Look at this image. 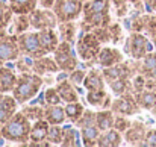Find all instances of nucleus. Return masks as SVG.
Masks as SVG:
<instances>
[{
    "label": "nucleus",
    "instance_id": "obj_46",
    "mask_svg": "<svg viewBox=\"0 0 156 147\" xmlns=\"http://www.w3.org/2000/svg\"><path fill=\"white\" fill-rule=\"evenodd\" d=\"M144 146L156 147V129H149V131H147V134H146V141H144Z\"/></svg>",
    "mask_w": 156,
    "mask_h": 147
},
{
    "label": "nucleus",
    "instance_id": "obj_35",
    "mask_svg": "<svg viewBox=\"0 0 156 147\" xmlns=\"http://www.w3.org/2000/svg\"><path fill=\"white\" fill-rule=\"evenodd\" d=\"M108 97L105 90H97V91H88L87 93V100L93 106H103L105 100Z\"/></svg>",
    "mask_w": 156,
    "mask_h": 147
},
{
    "label": "nucleus",
    "instance_id": "obj_43",
    "mask_svg": "<svg viewBox=\"0 0 156 147\" xmlns=\"http://www.w3.org/2000/svg\"><path fill=\"white\" fill-rule=\"evenodd\" d=\"M85 76H87V74H85V71H83V70L76 68V70H73V71L70 73L68 79L71 81V84H74V85H80V84H83Z\"/></svg>",
    "mask_w": 156,
    "mask_h": 147
},
{
    "label": "nucleus",
    "instance_id": "obj_51",
    "mask_svg": "<svg viewBox=\"0 0 156 147\" xmlns=\"http://www.w3.org/2000/svg\"><path fill=\"white\" fill-rule=\"evenodd\" d=\"M152 112H153V115H155V117H156V106H155V108H153V109H152Z\"/></svg>",
    "mask_w": 156,
    "mask_h": 147
},
{
    "label": "nucleus",
    "instance_id": "obj_10",
    "mask_svg": "<svg viewBox=\"0 0 156 147\" xmlns=\"http://www.w3.org/2000/svg\"><path fill=\"white\" fill-rule=\"evenodd\" d=\"M23 53L18 46V38L17 35H0V67L8 62L20 58Z\"/></svg>",
    "mask_w": 156,
    "mask_h": 147
},
{
    "label": "nucleus",
    "instance_id": "obj_31",
    "mask_svg": "<svg viewBox=\"0 0 156 147\" xmlns=\"http://www.w3.org/2000/svg\"><path fill=\"white\" fill-rule=\"evenodd\" d=\"M64 109H65L67 118H68L70 121H73V123H76V121L82 117V114L85 112L83 106H82L77 100H76V102H68V103L64 106Z\"/></svg>",
    "mask_w": 156,
    "mask_h": 147
},
{
    "label": "nucleus",
    "instance_id": "obj_49",
    "mask_svg": "<svg viewBox=\"0 0 156 147\" xmlns=\"http://www.w3.org/2000/svg\"><path fill=\"white\" fill-rule=\"evenodd\" d=\"M129 2H130L132 5H135V6H138V8H140V6H141L143 3H144L143 0H129Z\"/></svg>",
    "mask_w": 156,
    "mask_h": 147
},
{
    "label": "nucleus",
    "instance_id": "obj_18",
    "mask_svg": "<svg viewBox=\"0 0 156 147\" xmlns=\"http://www.w3.org/2000/svg\"><path fill=\"white\" fill-rule=\"evenodd\" d=\"M123 138H121V132H118L115 127L108 129L100 134L99 140H97V146L100 147H118L121 144Z\"/></svg>",
    "mask_w": 156,
    "mask_h": 147
},
{
    "label": "nucleus",
    "instance_id": "obj_38",
    "mask_svg": "<svg viewBox=\"0 0 156 147\" xmlns=\"http://www.w3.org/2000/svg\"><path fill=\"white\" fill-rule=\"evenodd\" d=\"M130 124H132V121H130L126 115H121V114L115 115V120H114V127H115L118 132L124 134V132L130 127Z\"/></svg>",
    "mask_w": 156,
    "mask_h": 147
},
{
    "label": "nucleus",
    "instance_id": "obj_14",
    "mask_svg": "<svg viewBox=\"0 0 156 147\" xmlns=\"http://www.w3.org/2000/svg\"><path fill=\"white\" fill-rule=\"evenodd\" d=\"M59 65L55 61V58H49L47 55L35 58L34 59V73L43 76V74H49V73H56L59 71Z\"/></svg>",
    "mask_w": 156,
    "mask_h": 147
},
{
    "label": "nucleus",
    "instance_id": "obj_22",
    "mask_svg": "<svg viewBox=\"0 0 156 147\" xmlns=\"http://www.w3.org/2000/svg\"><path fill=\"white\" fill-rule=\"evenodd\" d=\"M56 90L59 93V96L62 99V102L68 103V102H76L77 100V93L71 84L70 79H62V81H58V85H56Z\"/></svg>",
    "mask_w": 156,
    "mask_h": 147
},
{
    "label": "nucleus",
    "instance_id": "obj_7",
    "mask_svg": "<svg viewBox=\"0 0 156 147\" xmlns=\"http://www.w3.org/2000/svg\"><path fill=\"white\" fill-rule=\"evenodd\" d=\"M53 58L58 62L59 68L67 73H71L73 70H76L79 64L77 55L73 50V43H68V41H61L58 44L56 50L53 52Z\"/></svg>",
    "mask_w": 156,
    "mask_h": 147
},
{
    "label": "nucleus",
    "instance_id": "obj_3",
    "mask_svg": "<svg viewBox=\"0 0 156 147\" xmlns=\"http://www.w3.org/2000/svg\"><path fill=\"white\" fill-rule=\"evenodd\" d=\"M43 87V77L37 73H21L17 79V84L12 90V96L18 102V105H23L34 99L40 88Z\"/></svg>",
    "mask_w": 156,
    "mask_h": 147
},
{
    "label": "nucleus",
    "instance_id": "obj_39",
    "mask_svg": "<svg viewBox=\"0 0 156 147\" xmlns=\"http://www.w3.org/2000/svg\"><path fill=\"white\" fill-rule=\"evenodd\" d=\"M77 127H85V126H90V124H96V114L93 111H85L82 114V117L76 121Z\"/></svg>",
    "mask_w": 156,
    "mask_h": 147
},
{
    "label": "nucleus",
    "instance_id": "obj_37",
    "mask_svg": "<svg viewBox=\"0 0 156 147\" xmlns=\"http://www.w3.org/2000/svg\"><path fill=\"white\" fill-rule=\"evenodd\" d=\"M47 141H50L52 146H56V144L62 143V127H61V124H50Z\"/></svg>",
    "mask_w": 156,
    "mask_h": 147
},
{
    "label": "nucleus",
    "instance_id": "obj_26",
    "mask_svg": "<svg viewBox=\"0 0 156 147\" xmlns=\"http://www.w3.org/2000/svg\"><path fill=\"white\" fill-rule=\"evenodd\" d=\"M114 120H115V115L111 109H105V111H100V112L96 114V124L100 129V132L112 129L114 127Z\"/></svg>",
    "mask_w": 156,
    "mask_h": 147
},
{
    "label": "nucleus",
    "instance_id": "obj_47",
    "mask_svg": "<svg viewBox=\"0 0 156 147\" xmlns=\"http://www.w3.org/2000/svg\"><path fill=\"white\" fill-rule=\"evenodd\" d=\"M143 2H144V6L147 11L156 12V0H143Z\"/></svg>",
    "mask_w": 156,
    "mask_h": 147
},
{
    "label": "nucleus",
    "instance_id": "obj_33",
    "mask_svg": "<svg viewBox=\"0 0 156 147\" xmlns=\"http://www.w3.org/2000/svg\"><path fill=\"white\" fill-rule=\"evenodd\" d=\"M14 14H15V12L12 11L11 5H6L5 2L0 0V30H3V29L8 27V24L14 20V18H12Z\"/></svg>",
    "mask_w": 156,
    "mask_h": 147
},
{
    "label": "nucleus",
    "instance_id": "obj_48",
    "mask_svg": "<svg viewBox=\"0 0 156 147\" xmlns=\"http://www.w3.org/2000/svg\"><path fill=\"white\" fill-rule=\"evenodd\" d=\"M38 2H40V5L43 8H49L50 9V8H53V5H55L56 0H38Z\"/></svg>",
    "mask_w": 156,
    "mask_h": 147
},
{
    "label": "nucleus",
    "instance_id": "obj_4",
    "mask_svg": "<svg viewBox=\"0 0 156 147\" xmlns=\"http://www.w3.org/2000/svg\"><path fill=\"white\" fill-rule=\"evenodd\" d=\"M100 44L102 43L97 38V35L93 30H90V32H85L77 40V43H76V52H77V55L85 62H88L90 65H94L99 61V53L102 50Z\"/></svg>",
    "mask_w": 156,
    "mask_h": 147
},
{
    "label": "nucleus",
    "instance_id": "obj_52",
    "mask_svg": "<svg viewBox=\"0 0 156 147\" xmlns=\"http://www.w3.org/2000/svg\"><path fill=\"white\" fill-rule=\"evenodd\" d=\"M2 138H3V135H2V129H0V140H2Z\"/></svg>",
    "mask_w": 156,
    "mask_h": 147
},
{
    "label": "nucleus",
    "instance_id": "obj_24",
    "mask_svg": "<svg viewBox=\"0 0 156 147\" xmlns=\"http://www.w3.org/2000/svg\"><path fill=\"white\" fill-rule=\"evenodd\" d=\"M80 137H82V143L85 146H97V140L100 137V129L97 127V124H90L80 129Z\"/></svg>",
    "mask_w": 156,
    "mask_h": 147
},
{
    "label": "nucleus",
    "instance_id": "obj_20",
    "mask_svg": "<svg viewBox=\"0 0 156 147\" xmlns=\"http://www.w3.org/2000/svg\"><path fill=\"white\" fill-rule=\"evenodd\" d=\"M140 73L146 77L156 79V50L149 52L143 59H140Z\"/></svg>",
    "mask_w": 156,
    "mask_h": 147
},
{
    "label": "nucleus",
    "instance_id": "obj_45",
    "mask_svg": "<svg viewBox=\"0 0 156 147\" xmlns=\"http://www.w3.org/2000/svg\"><path fill=\"white\" fill-rule=\"evenodd\" d=\"M111 2H112V5L115 6L118 17H123V15L127 12V2H129V0H111Z\"/></svg>",
    "mask_w": 156,
    "mask_h": 147
},
{
    "label": "nucleus",
    "instance_id": "obj_27",
    "mask_svg": "<svg viewBox=\"0 0 156 147\" xmlns=\"http://www.w3.org/2000/svg\"><path fill=\"white\" fill-rule=\"evenodd\" d=\"M15 14H30L38 6V0H8Z\"/></svg>",
    "mask_w": 156,
    "mask_h": 147
},
{
    "label": "nucleus",
    "instance_id": "obj_1",
    "mask_svg": "<svg viewBox=\"0 0 156 147\" xmlns=\"http://www.w3.org/2000/svg\"><path fill=\"white\" fill-rule=\"evenodd\" d=\"M111 0H90L83 3V21L82 30L90 32L96 27H106L111 24Z\"/></svg>",
    "mask_w": 156,
    "mask_h": 147
},
{
    "label": "nucleus",
    "instance_id": "obj_13",
    "mask_svg": "<svg viewBox=\"0 0 156 147\" xmlns=\"http://www.w3.org/2000/svg\"><path fill=\"white\" fill-rule=\"evenodd\" d=\"M18 102L14 96H8V93H0V127L17 112Z\"/></svg>",
    "mask_w": 156,
    "mask_h": 147
},
{
    "label": "nucleus",
    "instance_id": "obj_6",
    "mask_svg": "<svg viewBox=\"0 0 156 147\" xmlns=\"http://www.w3.org/2000/svg\"><path fill=\"white\" fill-rule=\"evenodd\" d=\"M18 38V46L23 55H29L32 58H40L44 55H49L47 49L43 44V40L40 37V30L38 32H24L17 35Z\"/></svg>",
    "mask_w": 156,
    "mask_h": 147
},
{
    "label": "nucleus",
    "instance_id": "obj_19",
    "mask_svg": "<svg viewBox=\"0 0 156 147\" xmlns=\"http://www.w3.org/2000/svg\"><path fill=\"white\" fill-rule=\"evenodd\" d=\"M44 118L50 124H62L67 120L65 109L59 105H47L44 108Z\"/></svg>",
    "mask_w": 156,
    "mask_h": 147
},
{
    "label": "nucleus",
    "instance_id": "obj_15",
    "mask_svg": "<svg viewBox=\"0 0 156 147\" xmlns=\"http://www.w3.org/2000/svg\"><path fill=\"white\" fill-rule=\"evenodd\" d=\"M120 62H123V55H121L120 50L111 49V47H103V49L100 50L97 64H99L102 68L112 67V65L120 64Z\"/></svg>",
    "mask_w": 156,
    "mask_h": 147
},
{
    "label": "nucleus",
    "instance_id": "obj_41",
    "mask_svg": "<svg viewBox=\"0 0 156 147\" xmlns=\"http://www.w3.org/2000/svg\"><path fill=\"white\" fill-rule=\"evenodd\" d=\"M44 100L47 105H59L62 102V99L59 96L58 90L56 88H49L46 93H44Z\"/></svg>",
    "mask_w": 156,
    "mask_h": 147
},
{
    "label": "nucleus",
    "instance_id": "obj_30",
    "mask_svg": "<svg viewBox=\"0 0 156 147\" xmlns=\"http://www.w3.org/2000/svg\"><path fill=\"white\" fill-rule=\"evenodd\" d=\"M64 147H74L79 146V134L73 126H64L62 127V143Z\"/></svg>",
    "mask_w": 156,
    "mask_h": 147
},
{
    "label": "nucleus",
    "instance_id": "obj_16",
    "mask_svg": "<svg viewBox=\"0 0 156 147\" xmlns=\"http://www.w3.org/2000/svg\"><path fill=\"white\" fill-rule=\"evenodd\" d=\"M49 129H50V123H49L46 118L35 120V123L32 124V129H30V138H29V143L46 141L47 137H49Z\"/></svg>",
    "mask_w": 156,
    "mask_h": 147
},
{
    "label": "nucleus",
    "instance_id": "obj_21",
    "mask_svg": "<svg viewBox=\"0 0 156 147\" xmlns=\"http://www.w3.org/2000/svg\"><path fill=\"white\" fill-rule=\"evenodd\" d=\"M17 76L9 67H0V93H9L17 84Z\"/></svg>",
    "mask_w": 156,
    "mask_h": 147
},
{
    "label": "nucleus",
    "instance_id": "obj_36",
    "mask_svg": "<svg viewBox=\"0 0 156 147\" xmlns=\"http://www.w3.org/2000/svg\"><path fill=\"white\" fill-rule=\"evenodd\" d=\"M34 59L35 58H32L29 55L17 58V65H15L17 70L20 73H30V71H34Z\"/></svg>",
    "mask_w": 156,
    "mask_h": 147
},
{
    "label": "nucleus",
    "instance_id": "obj_28",
    "mask_svg": "<svg viewBox=\"0 0 156 147\" xmlns=\"http://www.w3.org/2000/svg\"><path fill=\"white\" fill-rule=\"evenodd\" d=\"M40 37H41V40H43V44H44V47L47 49L49 53H52L56 50L58 47V44L61 43L59 40V35L53 30V29H44V30H40Z\"/></svg>",
    "mask_w": 156,
    "mask_h": 147
},
{
    "label": "nucleus",
    "instance_id": "obj_32",
    "mask_svg": "<svg viewBox=\"0 0 156 147\" xmlns=\"http://www.w3.org/2000/svg\"><path fill=\"white\" fill-rule=\"evenodd\" d=\"M29 26H30L29 14H17V17L14 18V32H15V35L27 32Z\"/></svg>",
    "mask_w": 156,
    "mask_h": 147
},
{
    "label": "nucleus",
    "instance_id": "obj_11",
    "mask_svg": "<svg viewBox=\"0 0 156 147\" xmlns=\"http://www.w3.org/2000/svg\"><path fill=\"white\" fill-rule=\"evenodd\" d=\"M140 109L141 106L138 105L133 93L118 96L115 100H112V105H111V111L114 114H121V115H133Z\"/></svg>",
    "mask_w": 156,
    "mask_h": 147
},
{
    "label": "nucleus",
    "instance_id": "obj_5",
    "mask_svg": "<svg viewBox=\"0 0 156 147\" xmlns=\"http://www.w3.org/2000/svg\"><path fill=\"white\" fill-rule=\"evenodd\" d=\"M155 46L152 43V40H149V37L143 35L141 32H132L127 40H126V46H124V52L132 58V59H143L149 52H152Z\"/></svg>",
    "mask_w": 156,
    "mask_h": 147
},
{
    "label": "nucleus",
    "instance_id": "obj_40",
    "mask_svg": "<svg viewBox=\"0 0 156 147\" xmlns=\"http://www.w3.org/2000/svg\"><path fill=\"white\" fill-rule=\"evenodd\" d=\"M144 30L150 38L156 37V15H144Z\"/></svg>",
    "mask_w": 156,
    "mask_h": 147
},
{
    "label": "nucleus",
    "instance_id": "obj_8",
    "mask_svg": "<svg viewBox=\"0 0 156 147\" xmlns=\"http://www.w3.org/2000/svg\"><path fill=\"white\" fill-rule=\"evenodd\" d=\"M52 9L56 14L59 23L74 21L83 12V2L82 0H56Z\"/></svg>",
    "mask_w": 156,
    "mask_h": 147
},
{
    "label": "nucleus",
    "instance_id": "obj_42",
    "mask_svg": "<svg viewBox=\"0 0 156 147\" xmlns=\"http://www.w3.org/2000/svg\"><path fill=\"white\" fill-rule=\"evenodd\" d=\"M93 32L97 35V38L100 40L102 44L111 41V30H109V26H106V27H96V29H93Z\"/></svg>",
    "mask_w": 156,
    "mask_h": 147
},
{
    "label": "nucleus",
    "instance_id": "obj_25",
    "mask_svg": "<svg viewBox=\"0 0 156 147\" xmlns=\"http://www.w3.org/2000/svg\"><path fill=\"white\" fill-rule=\"evenodd\" d=\"M112 94H115L117 97L118 96H123V94H127V93H133V85H132V79H117V81H112L108 84Z\"/></svg>",
    "mask_w": 156,
    "mask_h": 147
},
{
    "label": "nucleus",
    "instance_id": "obj_9",
    "mask_svg": "<svg viewBox=\"0 0 156 147\" xmlns=\"http://www.w3.org/2000/svg\"><path fill=\"white\" fill-rule=\"evenodd\" d=\"M30 26L37 30H44V29H55L59 23L56 14L50 11L49 8H43V9H34L30 14Z\"/></svg>",
    "mask_w": 156,
    "mask_h": 147
},
{
    "label": "nucleus",
    "instance_id": "obj_50",
    "mask_svg": "<svg viewBox=\"0 0 156 147\" xmlns=\"http://www.w3.org/2000/svg\"><path fill=\"white\" fill-rule=\"evenodd\" d=\"M152 43H153V46H155V50H156V37L152 38Z\"/></svg>",
    "mask_w": 156,
    "mask_h": 147
},
{
    "label": "nucleus",
    "instance_id": "obj_23",
    "mask_svg": "<svg viewBox=\"0 0 156 147\" xmlns=\"http://www.w3.org/2000/svg\"><path fill=\"white\" fill-rule=\"evenodd\" d=\"M135 99H136L138 105L141 106V109L152 111L156 106V91H153V90L144 88L143 91L135 93Z\"/></svg>",
    "mask_w": 156,
    "mask_h": 147
},
{
    "label": "nucleus",
    "instance_id": "obj_12",
    "mask_svg": "<svg viewBox=\"0 0 156 147\" xmlns=\"http://www.w3.org/2000/svg\"><path fill=\"white\" fill-rule=\"evenodd\" d=\"M147 127L144 123L141 121H133L130 124V127L124 132V140L126 143H129L130 146H144L146 141V134H147Z\"/></svg>",
    "mask_w": 156,
    "mask_h": 147
},
{
    "label": "nucleus",
    "instance_id": "obj_53",
    "mask_svg": "<svg viewBox=\"0 0 156 147\" xmlns=\"http://www.w3.org/2000/svg\"><path fill=\"white\" fill-rule=\"evenodd\" d=\"M82 2H83V3H85V2H90V0H82Z\"/></svg>",
    "mask_w": 156,
    "mask_h": 147
},
{
    "label": "nucleus",
    "instance_id": "obj_29",
    "mask_svg": "<svg viewBox=\"0 0 156 147\" xmlns=\"http://www.w3.org/2000/svg\"><path fill=\"white\" fill-rule=\"evenodd\" d=\"M76 34H77V29H76L74 21H62V23H59V34L58 35H59L61 41L74 43Z\"/></svg>",
    "mask_w": 156,
    "mask_h": 147
},
{
    "label": "nucleus",
    "instance_id": "obj_17",
    "mask_svg": "<svg viewBox=\"0 0 156 147\" xmlns=\"http://www.w3.org/2000/svg\"><path fill=\"white\" fill-rule=\"evenodd\" d=\"M105 76L103 71L100 70H90L88 74L85 76V81H83V87L87 88V91H97V90H105Z\"/></svg>",
    "mask_w": 156,
    "mask_h": 147
},
{
    "label": "nucleus",
    "instance_id": "obj_34",
    "mask_svg": "<svg viewBox=\"0 0 156 147\" xmlns=\"http://www.w3.org/2000/svg\"><path fill=\"white\" fill-rule=\"evenodd\" d=\"M21 112H23L29 120H41V118H44V108H41L40 105L24 106Z\"/></svg>",
    "mask_w": 156,
    "mask_h": 147
},
{
    "label": "nucleus",
    "instance_id": "obj_2",
    "mask_svg": "<svg viewBox=\"0 0 156 147\" xmlns=\"http://www.w3.org/2000/svg\"><path fill=\"white\" fill-rule=\"evenodd\" d=\"M0 129L5 140L11 143L26 144L30 138L32 124H30V120L23 112H15Z\"/></svg>",
    "mask_w": 156,
    "mask_h": 147
},
{
    "label": "nucleus",
    "instance_id": "obj_44",
    "mask_svg": "<svg viewBox=\"0 0 156 147\" xmlns=\"http://www.w3.org/2000/svg\"><path fill=\"white\" fill-rule=\"evenodd\" d=\"M109 30H111V41H112L114 44H117V43L120 41L121 35H123L121 26H120L118 23H112V24H109Z\"/></svg>",
    "mask_w": 156,
    "mask_h": 147
}]
</instances>
